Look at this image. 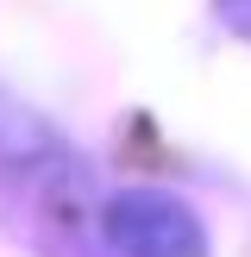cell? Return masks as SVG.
Instances as JSON below:
<instances>
[{
    "instance_id": "1",
    "label": "cell",
    "mask_w": 251,
    "mask_h": 257,
    "mask_svg": "<svg viewBox=\"0 0 251 257\" xmlns=\"http://www.w3.org/2000/svg\"><path fill=\"white\" fill-rule=\"evenodd\" d=\"M100 238L113 257H207V226L170 188H119L100 207Z\"/></svg>"
},
{
    "instance_id": "2",
    "label": "cell",
    "mask_w": 251,
    "mask_h": 257,
    "mask_svg": "<svg viewBox=\"0 0 251 257\" xmlns=\"http://www.w3.org/2000/svg\"><path fill=\"white\" fill-rule=\"evenodd\" d=\"M213 13H220L238 38H251V0H213Z\"/></svg>"
}]
</instances>
